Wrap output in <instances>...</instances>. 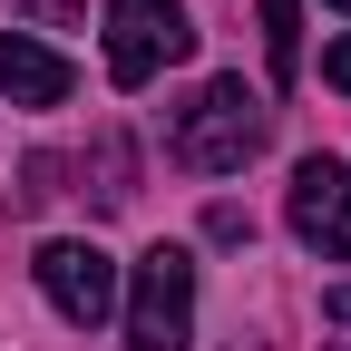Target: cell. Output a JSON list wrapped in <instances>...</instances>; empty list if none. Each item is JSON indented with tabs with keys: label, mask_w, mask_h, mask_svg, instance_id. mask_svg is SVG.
I'll use <instances>...</instances> for the list:
<instances>
[{
	"label": "cell",
	"mask_w": 351,
	"mask_h": 351,
	"mask_svg": "<svg viewBox=\"0 0 351 351\" xmlns=\"http://www.w3.org/2000/svg\"><path fill=\"white\" fill-rule=\"evenodd\" d=\"M186 49H195V20L176 10V0H108V78L117 88L166 78Z\"/></svg>",
	"instance_id": "3"
},
{
	"label": "cell",
	"mask_w": 351,
	"mask_h": 351,
	"mask_svg": "<svg viewBox=\"0 0 351 351\" xmlns=\"http://www.w3.org/2000/svg\"><path fill=\"white\" fill-rule=\"evenodd\" d=\"M117 332H127V351H186L195 341V254L186 244L137 254V274L117 293Z\"/></svg>",
	"instance_id": "2"
},
{
	"label": "cell",
	"mask_w": 351,
	"mask_h": 351,
	"mask_svg": "<svg viewBox=\"0 0 351 351\" xmlns=\"http://www.w3.org/2000/svg\"><path fill=\"white\" fill-rule=\"evenodd\" d=\"M263 137H274V108H263L244 78H205L195 108L176 117V166H195V176H244V166L263 156Z\"/></svg>",
	"instance_id": "1"
},
{
	"label": "cell",
	"mask_w": 351,
	"mask_h": 351,
	"mask_svg": "<svg viewBox=\"0 0 351 351\" xmlns=\"http://www.w3.org/2000/svg\"><path fill=\"white\" fill-rule=\"evenodd\" d=\"M322 78L341 88V98H351V39H332V49H322Z\"/></svg>",
	"instance_id": "11"
},
{
	"label": "cell",
	"mask_w": 351,
	"mask_h": 351,
	"mask_svg": "<svg viewBox=\"0 0 351 351\" xmlns=\"http://www.w3.org/2000/svg\"><path fill=\"white\" fill-rule=\"evenodd\" d=\"M98 195H108V205H127V195H137V166H127V147H117V137L98 147Z\"/></svg>",
	"instance_id": "8"
},
{
	"label": "cell",
	"mask_w": 351,
	"mask_h": 351,
	"mask_svg": "<svg viewBox=\"0 0 351 351\" xmlns=\"http://www.w3.org/2000/svg\"><path fill=\"white\" fill-rule=\"evenodd\" d=\"M49 195H59V156H29L20 166V205H49Z\"/></svg>",
	"instance_id": "9"
},
{
	"label": "cell",
	"mask_w": 351,
	"mask_h": 351,
	"mask_svg": "<svg viewBox=\"0 0 351 351\" xmlns=\"http://www.w3.org/2000/svg\"><path fill=\"white\" fill-rule=\"evenodd\" d=\"M322 10H341V20H351V0H322Z\"/></svg>",
	"instance_id": "13"
},
{
	"label": "cell",
	"mask_w": 351,
	"mask_h": 351,
	"mask_svg": "<svg viewBox=\"0 0 351 351\" xmlns=\"http://www.w3.org/2000/svg\"><path fill=\"white\" fill-rule=\"evenodd\" d=\"M293 234L322 263H351V166H332V156L293 166Z\"/></svg>",
	"instance_id": "5"
},
{
	"label": "cell",
	"mask_w": 351,
	"mask_h": 351,
	"mask_svg": "<svg viewBox=\"0 0 351 351\" xmlns=\"http://www.w3.org/2000/svg\"><path fill=\"white\" fill-rule=\"evenodd\" d=\"M29 274H39V293H49V313L78 322V332H98V322L117 313V254H108V244L49 234V244L29 254Z\"/></svg>",
	"instance_id": "4"
},
{
	"label": "cell",
	"mask_w": 351,
	"mask_h": 351,
	"mask_svg": "<svg viewBox=\"0 0 351 351\" xmlns=\"http://www.w3.org/2000/svg\"><path fill=\"white\" fill-rule=\"evenodd\" d=\"M263 59H274V88L302 78V0H263Z\"/></svg>",
	"instance_id": "7"
},
{
	"label": "cell",
	"mask_w": 351,
	"mask_h": 351,
	"mask_svg": "<svg viewBox=\"0 0 351 351\" xmlns=\"http://www.w3.org/2000/svg\"><path fill=\"white\" fill-rule=\"evenodd\" d=\"M69 88H78V69L49 49V39L0 29V98H10V108H69Z\"/></svg>",
	"instance_id": "6"
},
{
	"label": "cell",
	"mask_w": 351,
	"mask_h": 351,
	"mask_svg": "<svg viewBox=\"0 0 351 351\" xmlns=\"http://www.w3.org/2000/svg\"><path fill=\"white\" fill-rule=\"evenodd\" d=\"M39 10H59V0H39Z\"/></svg>",
	"instance_id": "14"
},
{
	"label": "cell",
	"mask_w": 351,
	"mask_h": 351,
	"mask_svg": "<svg viewBox=\"0 0 351 351\" xmlns=\"http://www.w3.org/2000/svg\"><path fill=\"white\" fill-rule=\"evenodd\" d=\"M332 351H351V341H332Z\"/></svg>",
	"instance_id": "15"
},
{
	"label": "cell",
	"mask_w": 351,
	"mask_h": 351,
	"mask_svg": "<svg viewBox=\"0 0 351 351\" xmlns=\"http://www.w3.org/2000/svg\"><path fill=\"white\" fill-rule=\"evenodd\" d=\"M205 234H215V244H244L254 215H244V205H205Z\"/></svg>",
	"instance_id": "10"
},
{
	"label": "cell",
	"mask_w": 351,
	"mask_h": 351,
	"mask_svg": "<svg viewBox=\"0 0 351 351\" xmlns=\"http://www.w3.org/2000/svg\"><path fill=\"white\" fill-rule=\"evenodd\" d=\"M332 322H341V332H351V283H341V293H332Z\"/></svg>",
	"instance_id": "12"
}]
</instances>
